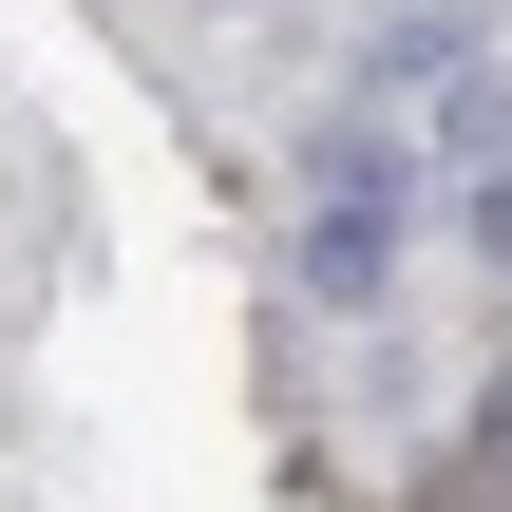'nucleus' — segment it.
Masks as SVG:
<instances>
[{
  "mask_svg": "<svg viewBox=\"0 0 512 512\" xmlns=\"http://www.w3.org/2000/svg\"><path fill=\"white\" fill-rule=\"evenodd\" d=\"M285 285H304V304H380V285H399V228H380V209H304Z\"/></svg>",
  "mask_w": 512,
  "mask_h": 512,
  "instance_id": "1",
  "label": "nucleus"
},
{
  "mask_svg": "<svg viewBox=\"0 0 512 512\" xmlns=\"http://www.w3.org/2000/svg\"><path fill=\"white\" fill-rule=\"evenodd\" d=\"M304 190H323V209H380V228H399V190H418V152H399L380 114H342V133H304Z\"/></svg>",
  "mask_w": 512,
  "mask_h": 512,
  "instance_id": "2",
  "label": "nucleus"
},
{
  "mask_svg": "<svg viewBox=\"0 0 512 512\" xmlns=\"http://www.w3.org/2000/svg\"><path fill=\"white\" fill-rule=\"evenodd\" d=\"M456 228H475V266H512V171H475V190H456Z\"/></svg>",
  "mask_w": 512,
  "mask_h": 512,
  "instance_id": "5",
  "label": "nucleus"
},
{
  "mask_svg": "<svg viewBox=\"0 0 512 512\" xmlns=\"http://www.w3.org/2000/svg\"><path fill=\"white\" fill-rule=\"evenodd\" d=\"M456 512H512V380L475 399V456H456Z\"/></svg>",
  "mask_w": 512,
  "mask_h": 512,
  "instance_id": "4",
  "label": "nucleus"
},
{
  "mask_svg": "<svg viewBox=\"0 0 512 512\" xmlns=\"http://www.w3.org/2000/svg\"><path fill=\"white\" fill-rule=\"evenodd\" d=\"M437 171H456V190H475V171H512V76H475V57L437 76Z\"/></svg>",
  "mask_w": 512,
  "mask_h": 512,
  "instance_id": "3",
  "label": "nucleus"
}]
</instances>
